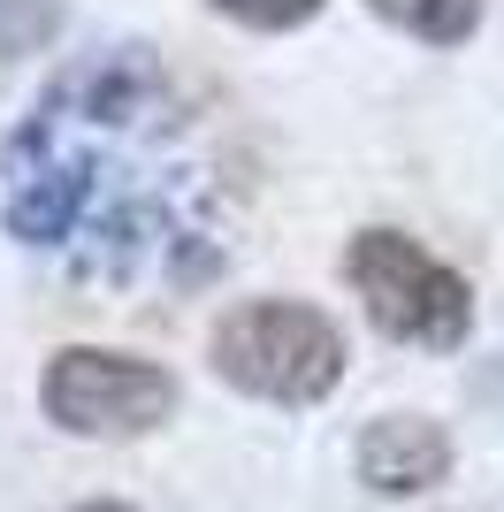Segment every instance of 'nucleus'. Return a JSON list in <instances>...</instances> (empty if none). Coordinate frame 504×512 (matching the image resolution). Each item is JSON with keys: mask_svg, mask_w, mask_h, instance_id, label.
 <instances>
[{"mask_svg": "<svg viewBox=\"0 0 504 512\" xmlns=\"http://www.w3.org/2000/svg\"><path fill=\"white\" fill-rule=\"evenodd\" d=\"M352 467L375 497H420L451 474V436H443L436 421H420V413H382V421L359 436Z\"/></svg>", "mask_w": 504, "mask_h": 512, "instance_id": "39448f33", "label": "nucleus"}, {"mask_svg": "<svg viewBox=\"0 0 504 512\" xmlns=\"http://www.w3.org/2000/svg\"><path fill=\"white\" fill-rule=\"evenodd\" d=\"M77 512H138V505H123V497H92V505H77Z\"/></svg>", "mask_w": 504, "mask_h": 512, "instance_id": "1a4fd4ad", "label": "nucleus"}, {"mask_svg": "<svg viewBox=\"0 0 504 512\" xmlns=\"http://www.w3.org/2000/svg\"><path fill=\"white\" fill-rule=\"evenodd\" d=\"M344 276L359 283V299L375 314L382 337L420 344V352H459L474 329V291L459 268H443L436 253H420L405 230H359L344 253Z\"/></svg>", "mask_w": 504, "mask_h": 512, "instance_id": "7ed1b4c3", "label": "nucleus"}, {"mask_svg": "<svg viewBox=\"0 0 504 512\" xmlns=\"http://www.w3.org/2000/svg\"><path fill=\"white\" fill-rule=\"evenodd\" d=\"M214 375L268 406H321L344 383V329L298 299L230 306L214 321Z\"/></svg>", "mask_w": 504, "mask_h": 512, "instance_id": "f03ea898", "label": "nucleus"}, {"mask_svg": "<svg viewBox=\"0 0 504 512\" xmlns=\"http://www.w3.org/2000/svg\"><path fill=\"white\" fill-rule=\"evenodd\" d=\"M222 16H237V23H252V31H291V23H306L321 8V0H214Z\"/></svg>", "mask_w": 504, "mask_h": 512, "instance_id": "6e6552de", "label": "nucleus"}, {"mask_svg": "<svg viewBox=\"0 0 504 512\" xmlns=\"http://www.w3.org/2000/svg\"><path fill=\"white\" fill-rule=\"evenodd\" d=\"M390 23H405V31H420V39L436 46H459L474 23H482V0H375Z\"/></svg>", "mask_w": 504, "mask_h": 512, "instance_id": "423d86ee", "label": "nucleus"}, {"mask_svg": "<svg viewBox=\"0 0 504 512\" xmlns=\"http://www.w3.org/2000/svg\"><path fill=\"white\" fill-rule=\"evenodd\" d=\"M54 31V0H0V54H31Z\"/></svg>", "mask_w": 504, "mask_h": 512, "instance_id": "0eeeda50", "label": "nucleus"}, {"mask_svg": "<svg viewBox=\"0 0 504 512\" xmlns=\"http://www.w3.org/2000/svg\"><path fill=\"white\" fill-rule=\"evenodd\" d=\"M39 413L62 436L84 444H123V436H153L176 413V375L130 352H100V344H69L39 375Z\"/></svg>", "mask_w": 504, "mask_h": 512, "instance_id": "20e7f679", "label": "nucleus"}, {"mask_svg": "<svg viewBox=\"0 0 504 512\" xmlns=\"http://www.w3.org/2000/svg\"><path fill=\"white\" fill-rule=\"evenodd\" d=\"M0 214L31 253L107 291L207 283L222 268L214 169L153 46L84 54L39 92L0 153Z\"/></svg>", "mask_w": 504, "mask_h": 512, "instance_id": "f257e3e1", "label": "nucleus"}]
</instances>
